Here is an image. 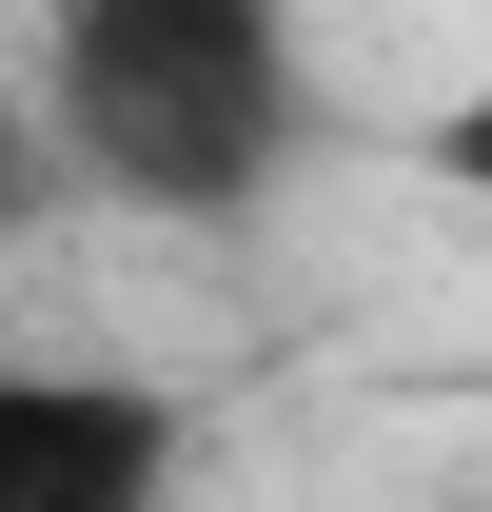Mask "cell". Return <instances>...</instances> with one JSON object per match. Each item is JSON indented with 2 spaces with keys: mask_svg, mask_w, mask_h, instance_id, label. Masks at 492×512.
<instances>
[{
  "mask_svg": "<svg viewBox=\"0 0 492 512\" xmlns=\"http://www.w3.org/2000/svg\"><path fill=\"white\" fill-rule=\"evenodd\" d=\"M40 138H60V178L138 197V217H256L276 158L315 138V79L256 0H79L40 40Z\"/></svg>",
  "mask_w": 492,
  "mask_h": 512,
  "instance_id": "1",
  "label": "cell"
},
{
  "mask_svg": "<svg viewBox=\"0 0 492 512\" xmlns=\"http://www.w3.org/2000/svg\"><path fill=\"white\" fill-rule=\"evenodd\" d=\"M158 493H178V394L0 375V512H158Z\"/></svg>",
  "mask_w": 492,
  "mask_h": 512,
  "instance_id": "2",
  "label": "cell"
},
{
  "mask_svg": "<svg viewBox=\"0 0 492 512\" xmlns=\"http://www.w3.org/2000/svg\"><path fill=\"white\" fill-rule=\"evenodd\" d=\"M40 197H60V138H40V99H0V256L40 237Z\"/></svg>",
  "mask_w": 492,
  "mask_h": 512,
  "instance_id": "3",
  "label": "cell"
},
{
  "mask_svg": "<svg viewBox=\"0 0 492 512\" xmlns=\"http://www.w3.org/2000/svg\"><path fill=\"white\" fill-rule=\"evenodd\" d=\"M433 178H453V197H492V79H473V99H433Z\"/></svg>",
  "mask_w": 492,
  "mask_h": 512,
  "instance_id": "4",
  "label": "cell"
}]
</instances>
